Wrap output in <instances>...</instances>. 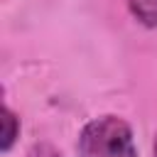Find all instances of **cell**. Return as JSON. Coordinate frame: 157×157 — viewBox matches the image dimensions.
I'll return each instance as SVG.
<instances>
[{
  "instance_id": "6da1fadb",
  "label": "cell",
  "mask_w": 157,
  "mask_h": 157,
  "mask_svg": "<svg viewBox=\"0 0 157 157\" xmlns=\"http://www.w3.org/2000/svg\"><path fill=\"white\" fill-rule=\"evenodd\" d=\"M76 152L78 157H137L135 132L125 118L103 113L81 128Z\"/></svg>"
},
{
  "instance_id": "5b68a950",
  "label": "cell",
  "mask_w": 157,
  "mask_h": 157,
  "mask_svg": "<svg viewBox=\"0 0 157 157\" xmlns=\"http://www.w3.org/2000/svg\"><path fill=\"white\" fill-rule=\"evenodd\" d=\"M152 157H157V135H155V145H152Z\"/></svg>"
},
{
  "instance_id": "277c9868",
  "label": "cell",
  "mask_w": 157,
  "mask_h": 157,
  "mask_svg": "<svg viewBox=\"0 0 157 157\" xmlns=\"http://www.w3.org/2000/svg\"><path fill=\"white\" fill-rule=\"evenodd\" d=\"M27 157H64L52 142H37L32 145V150L27 152Z\"/></svg>"
},
{
  "instance_id": "3957f363",
  "label": "cell",
  "mask_w": 157,
  "mask_h": 157,
  "mask_svg": "<svg viewBox=\"0 0 157 157\" xmlns=\"http://www.w3.org/2000/svg\"><path fill=\"white\" fill-rule=\"evenodd\" d=\"M130 15L145 29H157V0H125Z\"/></svg>"
},
{
  "instance_id": "7a4b0ae2",
  "label": "cell",
  "mask_w": 157,
  "mask_h": 157,
  "mask_svg": "<svg viewBox=\"0 0 157 157\" xmlns=\"http://www.w3.org/2000/svg\"><path fill=\"white\" fill-rule=\"evenodd\" d=\"M20 130H22L20 115L5 103V105H2V132H0V152H2V155H7V152L15 147V142H17V137H20Z\"/></svg>"
}]
</instances>
